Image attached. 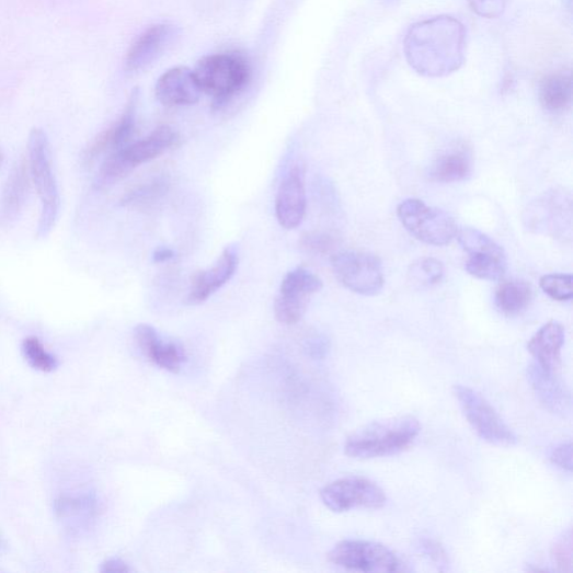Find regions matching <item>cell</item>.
Returning a JSON list of instances; mask_svg holds the SVG:
<instances>
[{
	"label": "cell",
	"mask_w": 573,
	"mask_h": 573,
	"mask_svg": "<svg viewBox=\"0 0 573 573\" xmlns=\"http://www.w3.org/2000/svg\"><path fill=\"white\" fill-rule=\"evenodd\" d=\"M551 462L561 468L562 471L572 472V445L571 443H561L552 447L549 451Z\"/></svg>",
	"instance_id": "cell-32"
},
{
	"label": "cell",
	"mask_w": 573,
	"mask_h": 573,
	"mask_svg": "<svg viewBox=\"0 0 573 573\" xmlns=\"http://www.w3.org/2000/svg\"><path fill=\"white\" fill-rule=\"evenodd\" d=\"M425 554L436 563V565H448V554L444 547L433 539H424L421 543Z\"/></svg>",
	"instance_id": "cell-33"
},
{
	"label": "cell",
	"mask_w": 573,
	"mask_h": 573,
	"mask_svg": "<svg viewBox=\"0 0 573 573\" xmlns=\"http://www.w3.org/2000/svg\"><path fill=\"white\" fill-rule=\"evenodd\" d=\"M200 93L194 71L187 67L170 69L154 87L156 98L167 107L192 106Z\"/></svg>",
	"instance_id": "cell-18"
},
{
	"label": "cell",
	"mask_w": 573,
	"mask_h": 573,
	"mask_svg": "<svg viewBox=\"0 0 573 573\" xmlns=\"http://www.w3.org/2000/svg\"><path fill=\"white\" fill-rule=\"evenodd\" d=\"M311 295L290 288H280L275 301V316L284 325H295L301 321Z\"/></svg>",
	"instance_id": "cell-25"
},
{
	"label": "cell",
	"mask_w": 573,
	"mask_h": 573,
	"mask_svg": "<svg viewBox=\"0 0 573 573\" xmlns=\"http://www.w3.org/2000/svg\"><path fill=\"white\" fill-rule=\"evenodd\" d=\"M324 505L335 513L356 508L378 509L386 505L385 491L366 478L351 477L337 480L321 491Z\"/></svg>",
	"instance_id": "cell-11"
},
{
	"label": "cell",
	"mask_w": 573,
	"mask_h": 573,
	"mask_svg": "<svg viewBox=\"0 0 573 573\" xmlns=\"http://www.w3.org/2000/svg\"><path fill=\"white\" fill-rule=\"evenodd\" d=\"M306 349L311 356L323 357L329 349V341L321 334L310 335L306 340Z\"/></svg>",
	"instance_id": "cell-34"
},
{
	"label": "cell",
	"mask_w": 573,
	"mask_h": 573,
	"mask_svg": "<svg viewBox=\"0 0 573 573\" xmlns=\"http://www.w3.org/2000/svg\"><path fill=\"white\" fill-rule=\"evenodd\" d=\"M572 82L569 75L555 73L547 77L540 87V101L546 111L562 113L571 103Z\"/></svg>",
	"instance_id": "cell-23"
},
{
	"label": "cell",
	"mask_w": 573,
	"mask_h": 573,
	"mask_svg": "<svg viewBox=\"0 0 573 573\" xmlns=\"http://www.w3.org/2000/svg\"><path fill=\"white\" fill-rule=\"evenodd\" d=\"M179 140V134L172 127L161 126L146 138L112 152L99 171L96 186L104 188L116 184L139 165L160 158Z\"/></svg>",
	"instance_id": "cell-4"
},
{
	"label": "cell",
	"mask_w": 573,
	"mask_h": 573,
	"mask_svg": "<svg viewBox=\"0 0 573 573\" xmlns=\"http://www.w3.org/2000/svg\"><path fill=\"white\" fill-rule=\"evenodd\" d=\"M397 215L411 236L429 245H447L458 232L455 220L448 214L421 199L401 202Z\"/></svg>",
	"instance_id": "cell-6"
},
{
	"label": "cell",
	"mask_w": 573,
	"mask_h": 573,
	"mask_svg": "<svg viewBox=\"0 0 573 573\" xmlns=\"http://www.w3.org/2000/svg\"><path fill=\"white\" fill-rule=\"evenodd\" d=\"M28 164L21 162L14 168L3 193V216L7 220L16 219L27 200L31 186Z\"/></svg>",
	"instance_id": "cell-21"
},
{
	"label": "cell",
	"mask_w": 573,
	"mask_h": 573,
	"mask_svg": "<svg viewBox=\"0 0 573 573\" xmlns=\"http://www.w3.org/2000/svg\"><path fill=\"white\" fill-rule=\"evenodd\" d=\"M28 170L41 200L37 236L46 238L57 225L60 215V192L51 165L50 146L46 134L38 128L28 137Z\"/></svg>",
	"instance_id": "cell-3"
},
{
	"label": "cell",
	"mask_w": 573,
	"mask_h": 573,
	"mask_svg": "<svg viewBox=\"0 0 573 573\" xmlns=\"http://www.w3.org/2000/svg\"><path fill=\"white\" fill-rule=\"evenodd\" d=\"M4 163V153L2 150H0V169H2Z\"/></svg>",
	"instance_id": "cell-38"
},
{
	"label": "cell",
	"mask_w": 573,
	"mask_h": 573,
	"mask_svg": "<svg viewBox=\"0 0 573 573\" xmlns=\"http://www.w3.org/2000/svg\"><path fill=\"white\" fill-rule=\"evenodd\" d=\"M532 299V288L524 280H507L500 285L495 303L504 316L515 317L523 312Z\"/></svg>",
	"instance_id": "cell-22"
},
{
	"label": "cell",
	"mask_w": 573,
	"mask_h": 573,
	"mask_svg": "<svg viewBox=\"0 0 573 573\" xmlns=\"http://www.w3.org/2000/svg\"><path fill=\"white\" fill-rule=\"evenodd\" d=\"M22 352L30 366L42 373H51L58 368V359L49 354L36 337H27Z\"/></svg>",
	"instance_id": "cell-27"
},
{
	"label": "cell",
	"mask_w": 573,
	"mask_h": 573,
	"mask_svg": "<svg viewBox=\"0 0 573 573\" xmlns=\"http://www.w3.org/2000/svg\"><path fill=\"white\" fill-rule=\"evenodd\" d=\"M305 170L295 165L285 176L276 198V216L287 230L298 228L306 215Z\"/></svg>",
	"instance_id": "cell-14"
},
{
	"label": "cell",
	"mask_w": 573,
	"mask_h": 573,
	"mask_svg": "<svg viewBox=\"0 0 573 573\" xmlns=\"http://www.w3.org/2000/svg\"><path fill=\"white\" fill-rule=\"evenodd\" d=\"M331 264L337 280L355 294L376 296L385 286L381 260L373 253L337 252L333 254Z\"/></svg>",
	"instance_id": "cell-8"
},
{
	"label": "cell",
	"mask_w": 573,
	"mask_h": 573,
	"mask_svg": "<svg viewBox=\"0 0 573 573\" xmlns=\"http://www.w3.org/2000/svg\"><path fill=\"white\" fill-rule=\"evenodd\" d=\"M462 39L458 22L434 20L411 31L406 44L408 57L421 72L447 73L455 70L460 61Z\"/></svg>",
	"instance_id": "cell-1"
},
{
	"label": "cell",
	"mask_w": 573,
	"mask_h": 573,
	"mask_svg": "<svg viewBox=\"0 0 573 573\" xmlns=\"http://www.w3.org/2000/svg\"><path fill=\"white\" fill-rule=\"evenodd\" d=\"M167 192V183L162 181H154L140 185L128 192L122 199L123 205L140 206L159 199Z\"/></svg>",
	"instance_id": "cell-29"
},
{
	"label": "cell",
	"mask_w": 573,
	"mask_h": 573,
	"mask_svg": "<svg viewBox=\"0 0 573 573\" xmlns=\"http://www.w3.org/2000/svg\"><path fill=\"white\" fill-rule=\"evenodd\" d=\"M474 11L485 16H495L504 8L505 0H471Z\"/></svg>",
	"instance_id": "cell-35"
},
{
	"label": "cell",
	"mask_w": 573,
	"mask_h": 573,
	"mask_svg": "<svg viewBox=\"0 0 573 573\" xmlns=\"http://www.w3.org/2000/svg\"><path fill=\"white\" fill-rule=\"evenodd\" d=\"M456 238L468 255L465 264L468 274L482 280L503 278L507 270V257L500 244L473 228L458 229Z\"/></svg>",
	"instance_id": "cell-9"
},
{
	"label": "cell",
	"mask_w": 573,
	"mask_h": 573,
	"mask_svg": "<svg viewBox=\"0 0 573 573\" xmlns=\"http://www.w3.org/2000/svg\"><path fill=\"white\" fill-rule=\"evenodd\" d=\"M471 173L470 156L462 150H452L437 160L431 175L440 183H456L465 181Z\"/></svg>",
	"instance_id": "cell-24"
},
{
	"label": "cell",
	"mask_w": 573,
	"mask_h": 573,
	"mask_svg": "<svg viewBox=\"0 0 573 573\" xmlns=\"http://www.w3.org/2000/svg\"><path fill=\"white\" fill-rule=\"evenodd\" d=\"M551 555L560 571H572V535L570 530L555 541Z\"/></svg>",
	"instance_id": "cell-31"
},
{
	"label": "cell",
	"mask_w": 573,
	"mask_h": 573,
	"mask_svg": "<svg viewBox=\"0 0 573 573\" xmlns=\"http://www.w3.org/2000/svg\"><path fill=\"white\" fill-rule=\"evenodd\" d=\"M331 563L353 571L394 572L401 561L388 547L367 540H344L329 553Z\"/></svg>",
	"instance_id": "cell-10"
},
{
	"label": "cell",
	"mask_w": 573,
	"mask_h": 573,
	"mask_svg": "<svg viewBox=\"0 0 573 573\" xmlns=\"http://www.w3.org/2000/svg\"><path fill=\"white\" fill-rule=\"evenodd\" d=\"M528 380L538 399L548 410L562 415L570 411V394L558 376L545 373L535 363L528 370Z\"/></svg>",
	"instance_id": "cell-20"
},
{
	"label": "cell",
	"mask_w": 573,
	"mask_h": 573,
	"mask_svg": "<svg viewBox=\"0 0 573 573\" xmlns=\"http://www.w3.org/2000/svg\"><path fill=\"white\" fill-rule=\"evenodd\" d=\"M454 394L468 424L482 440L498 447H512L517 444L514 432L482 394L461 385L455 386Z\"/></svg>",
	"instance_id": "cell-7"
},
{
	"label": "cell",
	"mask_w": 573,
	"mask_h": 573,
	"mask_svg": "<svg viewBox=\"0 0 573 573\" xmlns=\"http://www.w3.org/2000/svg\"><path fill=\"white\" fill-rule=\"evenodd\" d=\"M444 277V265L435 257L416 260L408 271V282L416 289L433 287Z\"/></svg>",
	"instance_id": "cell-26"
},
{
	"label": "cell",
	"mask_w": 573,
	"mask_h": 573,
	"mask_svg": "<svg viewBox=\"0 0 573 573\" xmlns=\"http://www.w3.org/2000/svg\"><path fill=\"white\" fill-rule=\"evenodd\" d=\"M100 571L104 573H127L131 569L121 559H110L101 564Z\"/></svg>",
	"instance_id": "cell-36"
},
{
	"label": "cell",
	"mask_w": 573,
	"mask_h": 573,
	"mask_svg": "<svg viewBox=\"0 0 573 573\" xmlns=\"http://www.w3.org/2000/svg\"><path fill=\"white\" fill-rule=\"evenodd\" d=\"M564 341V328L558 322H550L543 325L529 341L528 351L536 358V364L540 369L547 374L559 376Z\"/></svg>",
	"instance_id": "cell-19"
},
{
	"label": "cell",
	"mask_w": 573,
	"mask_h": 573,
	"mask_svg": "<svg viewBox=\"0 0 573 573\" xmlns=\"http://www.w3.org/2000/svg\"><path fill=\"white\" fill-rule=\"evenodd\" d=\"M422 426L412 415L371 423L353 433L345 442V454L355 459L398 455L420 436Z\"/></svg>",
	"instance_id": "cell-2"
},
{
	"label": "cell",
	"mask_w": 573,
	"mask_h": 573,
	"mask_svg": "<svg viewBox=\"0 0 573 573\" xmlns=\"http://www.w3.org/2000/svg\"><path fill=\"white\" fill-rule=\"evenodd\" d=\"M300 247L311 254H326L335 245L333 237L322 232H307L300 238Z\"/></svg>",
	"instance_id": "cell-30"
},
{
	"label": "cell",
	"mask_w": 573,
	"mask_h": 573,
	"mask_svg": "<svg viewBox=\"0 0 573 573\" xmlns=\"http://www.w3.org/2000/svg\"><path fill=\"white\" fill-rule=\"evenodd\" d=\"M134 339L141 353L154 364L171 374H179L186 359L183 347L165 341L148 324H140L134 331Z\"/></svg>",
	"instance_id": "cell-17"
},
{
	"label": "cell",
	"mask_w": 573,
	"mask_h": 573,
	"mask_svg": "<svg viewBox=\"0 0 573 573\" xmlns=\"http://www.w3.org/2000/svg\"><path fill=\"white\" fill-rule=\"evenodd\" d=\"M174 256L175 252L171 248H160L153 252L152 260L156 264H164L170 262Z\"/></svg>",
	"instance_id": "cell-37"
},
{
	"label": "cell",
	"mask_w": 573,
	"mask_h": 573,
	"mask_svg": "<svg viewBox=\"0 0 573 573\" xmlns=\"http://www.w3.org/2000/svg\"><path fill=\"white\" fill-rule=\"evenodd\" d=\"M138 99V91H133L122 117L111 128L98 135L85 149V163L90 164L102 153H112L129 144L136 127Z\"/></svg>",
	"instance_id": "cell-16"
},
{
	"label": "cell",
	"mask_w": 573,
	"mask_h": 573,
	"mask_svg": "<svg viewBox=\"0 0 573 573\" xmlns=\"http://www.w3.org/2000/svg\"><path fill=\"white\" fill-rule=\"evenodd\" d=\"M193 71L200 91L214 98L215 110L226 106L247 87L251 78L250 65L239 54L205 57Z\"/></svg>",
	"instance_id": "cell-5"
},
{
	"label": "cell",
	"mask_w": 573,
	"mask_h": 573,
	"mask_svg": "<svg viewBox=\"0 0 573 573\" xmlns=\"http://www.w3.org/2000/svg\"><path fill=\"white\" fill-rule=\"evenodd\" d=\"M238 266V250L234 245H230L222 252L213 268L199 272L193 277L187 303L197 306L205 302L231 280Z\"/></svg>",
	"instance_id": "cell-15"
},
{
	"label": "cell",
	"mask_w": 573,
	"mask_h": 573,
	"mask_svg": "<svg viewBox=\"0 0 573 573\" xmlns=\"http://www.w3.org/2000/svg\"><path fill=\"white\" fill-rule=\"evenodd\" d=\"M571 198L563 192L553 191L529 206L525 222L538 233L565 234L571 230Z\"/></svg>",
	"instance_id": "cell-12"
},
{
	"label": "cell",
	"mask_w": 573,
	"mask_h": 573,
	"mask_svg": "<svg viewBox=\"0 0 573 573\" xmlns=\"http://www.w3.org/2000/svg\"><path fill=\"white\" fill-rule=\"evenodd\" d=\"M572 283L571 275L550 274L541 278L540 287L553 300L568 301L573 297Z\"/></svg>",
	"instance_id": "cell-28"
},
{
	"label": "cell",
	"mask_w": 573,
	"mask_h": 573,
	"mask_svg": "<svg viewBox=\"0 0 573 573\" xmlns=\"http://www.w3.org/2000/svg\"><path fill=\"white\" fill-rule=\"evenodd\" d=\"M176 36V26L169 23L156 24L145 30L127 51L126 70L133 73L146 69L164 54Z\"/></svg>",
	"instance_id": "cell-13"
}]
</instances>
